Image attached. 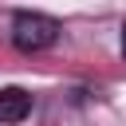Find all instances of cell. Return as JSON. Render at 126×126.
I'll list each match as a JSON object with an SVG mask.
<instances>
[{"instance_id": "cell-1", "label": "cell", "mask_w": 126, "mask_h": 126, "mask_svg": "<svg viewBox=\"0 0 126 126\" xmlns=\"http://www.w3.org/2000/svg\"><path fill=\"white\" fill-rule=\"evenodd\" d=\"M59 39V20L43 16V12H20L12 20V43L20 51H43Z\"/></svg>"}, {"instance_id": "cell-2", "label": "cell", "mask_w": 126, "mask_h": 126, "mask_svg": "<svg viewBox=\"0 0 126 126\" xmlns=\"http://www.w3.org/2000/svg\"><path fill=\"white\" fill-rule=\"evenodd\" d=\"M32 114V94L20 91V87H4L0 91V122H24Z\"/></svg>"}, {"instance_id": "cell-3", "label": "cell", "mask_w": 126, "mask_h": 126, "mask_svg": "<svg viewBox=\"0 0 126 126\" xmlns=\"http://www.w3.org/2000/svg\"><path fill=\"white\" fill-rule=\"evenodd\" d=\"M122 55H126V28H122Z\"/></svg>"}]
</instances>
